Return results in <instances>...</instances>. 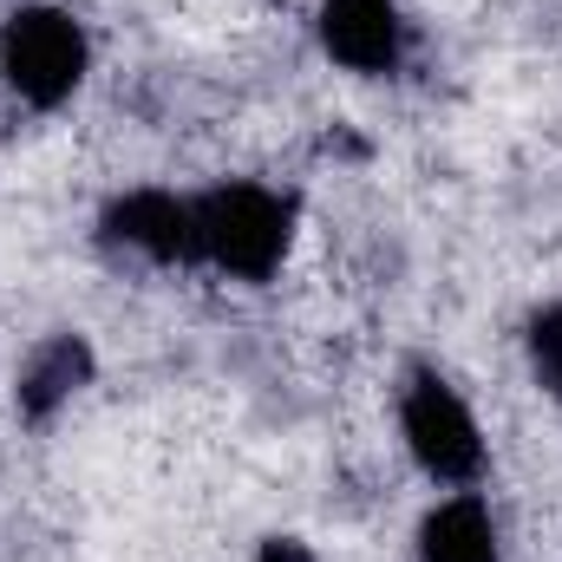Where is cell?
<instances>
[{
    "instance_id": "cell-8",
    "label": "cell",
    "mask_w": 562,
    "mask_h": 562,
    "mask_svg": "<svg viewBox=\"0 0 562 562\" xmlns=\"http://www.w3.org/2000/svg\"><path fill=\"white\" fill-rule=\"evenodd\" d=\"M524 360H530L537 393L562 413V301L530 307V321H524Z\"/></svg>"
},
{
    "instance_id": "cell-5",
    "label": "cell",
    "mask_w": 562,
    "mask_h": 562,
    "mask_svg": "<svg viewBox=\"0 0 562 562\" xmlns=\"http://www.w3.org/2000/svg\"><path fill=\"white\" fill-rule=\"evenodd\" d=\"M314 40L353 79H393L406 59V13L400 0H321Z\"/></svg>"
},
{
    "instance_id": "cell-1",
    "label": "cell",
    "mask_w": 562,
    "mask_h": 562,
    "mask_svg": "<svg viewBox=\"0 0 562 562\" xmlns=\"http://www.w3.org/2000/svg\"><path fill=\"white\" fill-rule=\"evenodd\" d=\"M190 210H196V269L243 281V288H262L288 269L294 229H301V203L288 190L236 177V183L196 190Z\"/></svg>"
},
{
    "instance_id": "cell-2",
    "label": "cell",
    "mask_w": 562,
    "mask_h": 562,
    "mask_svg": "<svg viewBox=\"0 0 562 562\" xmlns=\"http://www.w3.org/2000/svg\"><path fill=\"white\" fill-rule=\"evenodd\" d=\"M92 72V33L79 26L72 7L53 0H20L0 20V86L26 112H59L79 99Z\"/></svg>"
},
{
    "instance_id": "cell-7",
    "label": "cell",
    "mask_w": 562,
    "mask_h": 562,
    "mask_svg": "<svg viewBox=\"0 0 562 562\" xmlns=\"http://www.w3.org/2000/svg\"><path fill=\"white\" fill-rule=\"evenodd\" d=\"M419 562H504V530L484 491H445L413 530Z\"/></svg>"
},
{
    "instance_id": "cell-6",
    "label": "cell",
    "mask_w": 562,
    "mask_h": 562,
    "mask_svg": "<svg viewBox=\"0 0 562 562\" xmlns=\"http://www.w3.org/2000/svg\"><path fill=\"white\" fill-rule=\"evenodd\" d=\"M92 373H99V360H92V340H86V334H46V340L20 360V373H13V406H20V419L46 425L59 406H72V400L92 386Z\"/></svg>"
},
{
    "instance_id": "cell-3",
    "label": "cell",
    "mask_w": 562,
    "mask_h": 562,
    "mask_svg": "<svg viewBox=\"0 0 562 562\" xmlns=\"http://www.w3.org/2000/svg\"><path fill=\"white\" fill-rule=\"evenodd\" d=\"M400 445L438 491H477L491 471L484 425L471 413V400L458 393V380L438 367H413L400 386Z\"/></svg>"
},
{
    "instance_id": "cell-9",
    "label": "cell",
    "mask_w": 562,
    "mask_h": 562,
    "mask_svg": "<svg viewBox=\"0 0 562 562\" xmlns=\"http://www.w3.org/2000/svg\"><path fill=\"white\" fill-rule=\"evenodd\" d=\"M262 562H321V557H314L301 537H269V543H262Z\"/></svg>"
},
{
    "instance_id": "cell-4",
    "label": "cell",
    "mask_w": 562,
    "mask_h": 562,
    "mask_svg": "<svg viewBox=\"0 0 562 562\" xmlns=\"http://www.w3.org/2000/svg\"><path fill=\"white\" fill-rule=\"evenodd\" d=\"M99 236L150 269H196V210L183 190H164V183L119 190L99 210Z\"/></svg>"
}]
</instances>
